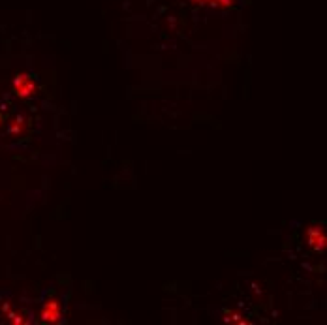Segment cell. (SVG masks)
I'll return each mask as SVG.
<instances>
[{
    "mask_svg": "<svg viewBox=\"0 0 327 325\" xmlns=\"http://www.w3.org/2000/svg\"><path fill=\"white\" fill-rule=\"evenodd\" d=\"M14 90L17 96H21V98H29V96H32V94L36 92V83L30 79L29 75L21 73V75H17V77L14 79Z\"/></svg>",
    "mask_w": 327,
    "mask_h": 325,
    "instance_id": "1",
    "label": "cell"
},
{
    "mask_svg": "<svg viewBox=\"0 0 327 325\" xmlns=\"http://www.w3.org/2000/svg\"><path fill=\"white\" fill-rule=\"evenodd\" d=\"M307 240H309V244L312 246L314 250H324L326 248V231H324V227L320 226H312L307 229Z\"/></svg>",
    "mask_w": 327,
    "mask_h": 325,
    "instance_id": "2",
    "label": "cell"
},
{
    "mask_svg": "<svg viewBox=\"0 0 327 325\" xmlns=\"http://www.w3.org/2000/svg\"><path fill=\"white\" fill-rule=\"evenodd\" d=\"M60 303L55 301V299H51V301H47L45 305H43L42 308V320L43 322H49V324H57L58 320H60Z\"/></svg>",
    "mask_w": 327,
    "mask_h": 325,
    "instance_id": "3",
    "label": "cell"
},
{
    "mask_svg": "<svg viewBox=\"0 0 327 325\" xmlns=\"http://www.w3.org/2000/svg\"><path fill=\"white\" fill-rule=\"evenodd\" d=\"M23 128H25L23 119H15V122L10 126V132H12V134H21V132H23Z\"/></svg>",
    "mask_w": 327,
    "mask_h": 325,
    "instance_id": "4",
    "label": "cell"
},
{
    "mask_svg": "<svg viewBox=\"0 0 327 325\" xmlns=\"http://www.w3.org/2000/svg\"><path fill=\"white\" fill-rule=\"evenodd\" d=\"M198 2H201V4H211V6H220V8H222V6L226 8V6L231 4V0H198Z\"/></svg>",
    "mask_w": 327,
    "mask_h": 325,
    "instance_id": "5",
    "label": "cell"
},
{
    "mask_svg": "<svg viewBox=\"0 0 327 325\" xmlns=\"http://www.w3.org/2000/svg\"><path fill=\"white\" fill-rule=\"evenodd\" d=\"M0 124H2V117H0Z\"/></svg>",
    "mask_w": 327,
    "mask_h": 325,
    "instance_id": "6",
    "label": "cell"
}]
</instances>
